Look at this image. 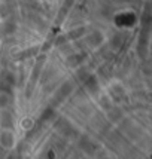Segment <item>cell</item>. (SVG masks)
Masks as SVG:
<instances>
[{
  "label": "cell",
  "instance_id": "1",
  "mask_svg": "<svg viewBox=\"0 0 152 159\" xmlns=\"http://www.w3.org/2000/svg\"><path fill=\"white\" fill-rule=\"evenodd\" d=\"M2 143H3L5 147H11V146L14 144L12 134H11V132H3V134H2Z\"/></svg>",
  "mask_w": 152,
  "mask_h": 159
}]
</instances>
